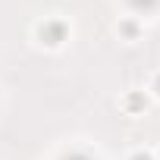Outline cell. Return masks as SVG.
<instances>
[{"mask_svg": "<svg viewBox=\"0 0 160 160\" xmlns=\"http://www.w3.org/2000/svg\"><path fill=\"white\" fill-rule=\"evenodd\" d=\"M135 160H148V157H135Z\"/></svg>", "mask_w": 160, "mask_h": 160, "instance_id": "cell-1", "label": "cell"}]
</instances>
